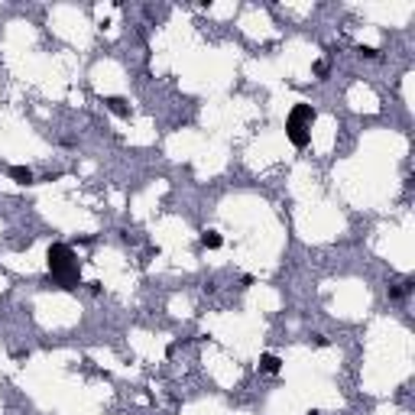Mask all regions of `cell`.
Returning <instances> with one entry per match:
<instances>
[{
	"mask_svg": "<svg viewBox=\"0 0 415 415\" xmlns=\"http://www.w3.org/2000/svg\"><path fill=\"white\" fill-rule=\"evenodd\" d=\"M49 272H52V279L59 282L62 289H75L78 259H75V253H72V247H65V244L49 247Z\"/></svg>",
	"mask_w": 415,
	"mask_h": 415,
	"instance_id": "6da1fadb",
	"label": "cell"
},
{
	"mask_svg": "<svg viewBox=\"0 0 415 415\" xmlns=\"http://www.w3.org/2000/svg\"><path fill=\"white\" fill-rule=\"evenodd\" d=\"M286 133H289V140H292L295 146H308L305 123H299V120H289V123H286Z\"/></svg>",
	"mask_w": 415,
	"mask_h": 415,
	"instance_id": "7a4b0ae2",
	"label": "cell"
},
{
	"mask_svg": "<svg viewBox=\"0 0 415 415\" xmlns=\"http://www.w3.org/2000/svg\"><path fill=\"white\" fill-rule=\"evenodd\" d=\"M104 104H107V110H110V114H117V117H127L130 114V104L123 101V97H107Z\"/></svg>",
	"mask_w": 415,
	"mask_h": 415,
	"instance_id": "3957f363",
	"label": "cell"
},
{
	"mask_svg": "<svg viewBox=\"0 0 415 415\" xmlns=\"http://www.w3.org/2000/svg\"><path fill=\"white\" fill-rule=\"evenodd\" d=\"M10 178H16L20 185H33V172H29L26 166H13V169H10Z\"/></svg>",
	"mask_w": 415,
	"mask_h": 415,
	"instance_id": "277c9868",
	"label": "cell"
},
{
	"mask_svg": "<svg viewBox=\"0 0 415 415\" xmlns=\"http://www.w3.org/2000/svg\"><path fill=\"white\" fill-rule=\"evenodd\" d=\"M259 367H263L266 373H279V357H276V354H263V357H259Z\"/></svg>",
	"mask_w": 415,
	"mask_h": 415,
	"instance_id": "5b68a950",
	"label": "cell"
},
{
	"mask_svg": "<svg viewBox=\"0 0 415 415\" xmlns=\"http://www.w3.org/2000/svg\"><path fill=\"white\" fill-rule=\"evenodd\" d=\"M412 292V282L409 279H402V282H396L393 289H389V295H393V299H406V295Z\"/></svg>",
	"mask_w": 415,
	"mask_h": 415,
	"instance_id": "8992f818",
	"label": "cell"
},
{
	"mask_svg": "<svg viewBox=\"0 0 415 415\" xmlns=\"http://www.w3.org/2000/svg\"><path fill=\"white\" fill-rule=\"evenodd\" d=\"M201 244L208 247V250H218V247H221V234L218 231H204L201 234Z\"/></svg>",
	"mask_w": 415,
	"mask_h": 415,
	"instance_id": "52a82bcc",
	"label": "cell"
}]
</instances>
